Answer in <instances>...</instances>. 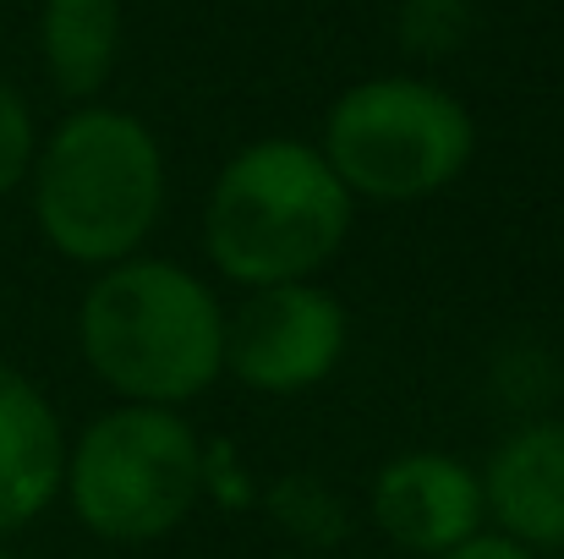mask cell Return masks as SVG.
Here are the masks:
<instances>
[{
    "instance_id": "6da1fadb",
    "label": "cell",
    "mask_w": 564,
    "mask_h": 559,
    "mask_svg": "<svg viewBox=\"0 0 564 559\" xmlns=\"http://www.w3.org/2000/svg\"><path fill=\"white\" fill-rule=\"evenodd\" d=\"M351 225V186L307 143H252L225 165L208 203V252L230 280L285 286L335 258Z\"/></svg>"
},
{
    "instance_id": "7a4b0ae2",
    "label": "cell",
    "mask_w": 564,
    "mask_h": 559,
    "mask_svg": "<svg viewBox=\"0 0 564 559\" xmlns=\"http://www.w3.org/2000/svg\"><path fill=\"white\" fill-rule=\"evenodd\" d=\"M225 319L176 264H121L83 302V352L105 384L143 406L192 400L219 373Z\"/></svg>"
},
{
    "instance_id": "3957f363",
    "label": "cell",
    "mask_w": 564,
    "mask_h": 559,
    "mask_svg": "<svg viewBox=\"0 0 564 559\" xmlns=\"http://www.w3.org/2000/svg\"><path fill=\"white\" fill-rule=\"evenodd\" d=\"M165 171L149 127L121 110L72 116L39 160V225L77 264L127 258L160 219Z\"/></svg>"
},
{
    "instance_id": "277c9868",
    "label": "cell",
    "mask_w": 564,
    "mask_h": 559,
    "mask_svg": "<svg viewBox=\"0 0 564 559\" xmlns=\"http://www.w3.org/2000/svg\"><path fill=\"white\" fill-rule=\"evenodd\" d=\"M203 488V455L182 417L165 406H121L99 417L72 455L77 516L116 544L171 533Z\"/></svg>"
},
{
    "instance_id": "5b68a950",
    "label": "cell",
    "mask_w": 564,
    "mask_h": 559,
    "mask_svg": "<svg viewBox=\"0 0 564 559\" xmlns=\"http://www.w3.org/2000/svg\"><path fill=\"white\" fill-rule=\"evenodd\" d=\"M335 176L368 197H422L460 176L471 160V116L416 77L357 83L329 110Z\"/></svg>"
},
{
    "instance_id": "8992f818",
    "label": "cell",
    "mask_w": 564,
    "mask_h": 559,
    "mask_svg": "<svg viewBox=\"0 0 564 559\" xmlns=\"http://www.w3.org/2000/svg\"><path fill=\"white\" fill-rule=\"evenodd\" d=\"M340 346H346L340 302L329 291L285 280V286H258V297L236 308L219 341V368H230L252 389L291 395L335 368Z\"/></svg>"
},
{
    "instance_id": "52a82bcc",
    "label": "cell",
    "mask_w": 564,
    "mask_h": 559,
    "mask_svg": "<svg viewBox=\"0 0 564 559\" xmlns=\"http://www.w3.org/2000/svg\"><path fill=\"white\" fill-rule=\"evenodd\" d=\"M373 516L400 549L444 555L477 533L482 483L449 455H405L383 466L373 488Z\"/></svg>"
},
{
    "instance_id": "ba28073f",
    "label": "cell",
    "mask_w": 564,
    "mask_h": 559,
    "mask_svg": "<svg viewBox=\"0 0 564 559\" xmlns=\"http://www.w3.org/2000/svg\"><path fill=\"white\" fill-rule=\"evenodd\" d=\"M66 444L44 395L22 373L0 368V533L33 522L61 488Z\"/></svg>"
},
{
    "instance_id": "9c48e42d",
    "label": "cell",
    "mask_w": 564,
    "mask_h": 559,
    "mask_svg": "<svg viewBox=\"0 0 564 559\" xmlns=\"http://www.w3.org/2000/svg\"><path fill=\"white\" fill-rule=\"evenodd\" d=\"M488 505L516 544H564V422L521 428L488 466Z\"/></svg>"
},
{
    "instance_id": "30bf717a",
    "label": "cell",
    "mask_w": 564,
    "mask_h": 559,
    "mask_svg": "<svg viewBox=\"0 0 564 559\" xmlns=\"http://www.w3.org/2000/svg\"><path fill=\"white\" fill-rule=\"evenodd\" d=\"M116 0H44V61L66 94H94L116 66Z\"/></svg>"
},
{
    "instance_id": "8fae6325",
    "label": "cell",
    "mask_w": 564,
    "mask_h": 559,
    "mask_svg": "<svg viewBox=\"0 0 564 559\" xmlns=\"http://www.w3.org/2000/svg\"><path fill=\"white\" fill-rule=\"evenodd\" d=\"M471 22V0H405L400 6V28H405V44L411 50H427V55H444L460 44Z\"/></svg>"
},
{
    "instance_id": "7c38bea8",
    "label": "cell",
    "mask_w": 564,
    "mask_h": 559,
    "mask_svg": "<svg viewBox=\"0 0 564 559\" xmlns=\"http://www.w3.org/2000/svg\"><path fill=\"white\" fill-rule=\"evenodd\" d=\"M28 160H33V121H28V105L0 83V192L28 176Z\"/></svg>"
},
{
    "instance_id": "4fadbf2b",
    "label": "cell",
    "mask_w": 564,
    "mask_h": 559,
    "mask_svg": "<svg viewBox=\"0 0 564 559\" xmlns=\"http://www.w3.org/2000/svg\"><path fill=\"white\" fill-rule=\"evenodd\" d=\"M444 559H532L516 538H460L455 549H444Z\"/></svg>"
},
{
    "instance_id": "5bb4252c",
    "label": "cell",
    "mask_w": 564,
    "mask_h": 559,
    "mask_svg": "<svg viewBox=\"0 0 564 559\" xmlns=\"http://www.w3.org/2000/svg\"><path fill=\"white\" fill-rule=\"evenodd\" d=\"M0 559H6V555H0Z\"/></svg>"
}]
</instances>
